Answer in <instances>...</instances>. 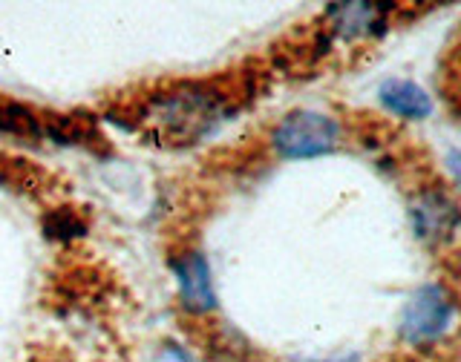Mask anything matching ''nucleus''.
Returning <instances> with one entry per match:
<instances>
[{"label":"nucleus","instance_id":"1","mask_svg":"<svg viewBox=\"0 0 461 362\" xmlns=\"http://www.w3.org/2000/svg\"><path fill=\"white\" fill-rule=\"evenodd\" d=\"M237 101L216 81H182L133 107V121L162 147H194L234 115Z\"/></svg>","mask_w":461,"mask_h":362},{"label":"nucleus","instance_id":"2","mask_svg":"<svg viewBox=\"0 0 461 362\" xmlns=\"http://www.w3.org/2000/svg\"><path fill=\"white\" fill-rule=\"evenodd\" d=\"M343 138V124L335 115L317 110H294L283 115L271 129L268 147L285 162H306V158L329 155L338 150Z\"/></svg>","mask_w":461,"mask_h":362},{"label":"nucleus","instance_id":"3","mask_svg":"<svg viewBox=\"0 0 461 362\" xmlns=\"http://www.w3.org/2000/svg\"><path fill=\"white\" fill-rule=\"evenodd\" d=\"M395 0H329L323 9L321 49L329 43H366L378 40L393 23Z\"/></svg>","mask_w":461,"mask_h":362},{"label":"nucleus","instance_id":"4","mask_svg":"<svg viewBox=\"0 0 461 362\" xmlns=\"http://www.w3.org/2000/svg\"><path fill=\"white\" fill-rule=\"evenodd\" d=\"M456 299L444 285H421L401 313V340L412 349L436 345L453 325Z\"/></svg>","mask_w":461,"mask_h":362},{"label":"nucleus","instance_id":"5","mask_svg":"<svg viewBox=\"0 0 461 362\" xmlns=\"http://www.w3.org/2000/svg\"><path fill=\"white\" fill-rule=\"evenodd\" d=\"M412 234L424 244H444L456 239L458 207L453 196L441 187H421L410 207Z\"/></svg>","mask_w":461,"mask_h":362},{"label":"nucleus","instance_id":"6","mask_svg":"<svg viewBox=\"0 0 461 362\" xmlns=\"http://www.w3.org/2000/svg\"><path fill=\"white\" fill-rule=\"evenodd\" d=\"M173 273L179 282V299L187 313L208 316L216 311V294L211 282V268L199 251H185L173 259Z\"/></svg>","mask_w":461,"mask_h":362},{"label":"nucleus","instance_id":"7","mask_svg":"<svg viewBox=\"0 0 461 362\" xmlns=\"http://www.w3.org/2000/svg\"><path fill=\"white\" fill-rule=\"evenodd\" d=\"M381 104L398 115V119H407V121H424L432 115V101L429 95L421 90L418 84L412 81H398V78H389L381 86Z\"/></svg>","mask_w":461,"mask_h":362},{"label":"nucleus","instance_id":"8","mask_svg":"<svg viewBox=\"0 0 461 362\" xmlns=\"http://www.w3.org/2000/svg\"><path fill=\"white\" fill-rule=\"evenodd\" d=\"M47 234H50L52 239L69 242V239L84 236V234H86V225L78 219L76 213L61 210V213H50V216H47Z\"/></svg>","mask_w":461,"mask_h":362}]
</instances>
